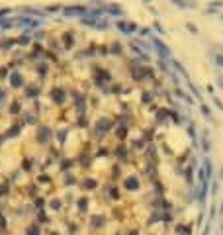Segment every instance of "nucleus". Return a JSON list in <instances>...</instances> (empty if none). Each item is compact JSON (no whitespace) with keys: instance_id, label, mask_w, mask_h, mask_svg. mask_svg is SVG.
Masks as SVG:
<instances>
[{"instance_id":"f03ea898","label":"nucleus","mask_w":223,"mask_h":235,"mask_svg":"<svg viewBox=\"0 0 223 235\" xmlns=\"http://www.w3.org/2000/svg\"><path fill=\"white\" fill-rule=\"evenodd\" d=\"M63 14L67 16V18H73V16H86L88 10H86L84 6H69V8L63 10Z\"/></svg>"},{"instance_id":"1a4fd4ad","label":"nucleus","mask_w":223,"mask_h":235,"mask_svg":"<svg viewBox=\"0 0 223 235\" xmlns=\"http://www.w3.org/2000/svg\"><path fill=\"white\" fill-rule=\"evenodd\" d=\"M176 96H180L182 100H186V102H188V104H194V98H192V96H188L186 92H182L180 88H176Z\"/></svg>"},{"instance_id":"f8f14e48","label":"nucleus","mask_w":223,"mask_h":235,"mask_svg":"<svg viewBox=\"0 0 223 235\" xmlns=\"http://www.w3.org/2000/svg\"><path fill=\"white\" fill-rule=\"evenodd\" d=\"M200 110H202V112H204V116L208 118V119H212V112H209V108H208V106H205V104H200Z\"/></svg>"},{"instance_id":"6e6552de","label":"nucleus","mask_w":223,"mask_h":235,"mask_svg":"<svg viewBox=\"0 0 223 235\" xmlns=\"http://www.w3.org/2000/svg\"><path fill=\"white\" fill-rule=\"evenodd\" d=\"M204 172H205V178H209L212 176V161L205 157L204 159Z\"/></svg>"},{"instance_id":"4be33fe9","label":"nucleus","mask_w":223,"mask_h":235,"mask_svg":"<svg viewBox=\"0 0 223 235\" xmlns=\"http://www.w3.org/2000/svg\"><path fill=\"white\" fill-rule=\"evenodd\" d=\"M166 116H168V110H159V114H157V118H159V119H164Z\"/></svg>"},{"instance_id":"c756f323","label":"nucleus","mask_w":223,"mask_h":235,"mask_svg":"<svg viewBox=\"0 0 223 235\" xmlns=\"http://www.w3.org/2000/svg\"><path fill=\"white\" fill-rule=\"evenodd\" d=\"M221 210H223V206H221Z\"/></svg>"},{"instance_id":"bb28decb","label":"nucleus","mask_w":223,"mask_h":235,"mask_svg":"<svg viewBox=\"0 0 223 235\" xmlns=\"http://www.w3.org/2000/svg\"><path fill=\"white\" fill-rule=\"evenodd\" d=\"M217 82H219V88H223V75H217Z\"/></svg>"},{"instance_id":"cd10ccee","label":"nucleus","mask_w":223,"mask_h":235,"mask_svg":"<svg viewBox=\"0 0 223 235\" xmlns=\"http://www.w3.org/2000/svg\"><path fill=\"white\" fill-rule=\"evenodd\" d=\"M47 10H49V12H57V10H59V6H49Z\"/></svg>"},{"instance_id":"dca6fc26","label":"nucleus","mask_w":223,"mask_h":235,"mask_svg":"<svg viewBox=\"0 0 223 235\" xmlns=\"http://www.w3.org/2000/svg\"><path fill=\"white\" fill-rule=\"evenodd\" d=\"M186 30H188V31H190V34H198V28H196V26H194V24H190V22H188V24H186Z\"/></svg>"},{"instance_id":"c85d7f7f","label":"nucleus","mask_w":223,"mask_h":235,"mask_svg":"<svg viewBox=\"0 0 223 235\" xmlns=\"http://www.w3.org/2000/svg\"><path fill=\"white\" fill-rule=\"evenodd\" d=\"M219 176H221V178H223V167H221V172H219Z\"/></svg>"},{"instance_id":"6ab92c4d","label":"nucleus","mask_w":223,"mask_h":235,"mask_svg":"<svg viewBox=\"0 0 223 235\" xmlns=\"http://www.w3.org/2000/svg\"><path fill=\"white\" fill-rule=\"evenodd\" d=\"M108 12H110V14H115V16H119V14H121V10H119L118 6H110V8H108Z\"/></svg>"},{"instance_id":"5701e85b","label":"nucleus","mask_w":223,"mask_h":235,"mask_svg":"<svg viewBox=\"0 0 223 235\" xmlns=\"http://www.w3.org/2000/svg\"><path fill=\"white\" fill-rule=\"evenodd\" d=\"M111 53H121V45L114 43V45H111Z\"/></svg>"},{"instance_id":"4468645a","label":"nucleus","mask_w":223,"mask_h":235,"mask_svg":"<svg viewBox=\"0 0 223 235\" xmlns=\"http://www.w3.org/2000/svg\"><path fill=\"white\" fill-rule=\"evenodd\" d=\"M16 43H20V45H27V43H30V38H27V35H22V38L16 39Z\"/></svg>"},{"instance_id":"9d476101","label":"nucleus","mask_w":223,"mask_h":235,"mask_svg":"<svg viewBox=\"0 0 223 235\" xmlns=\"http://www.w3.org/2000/svg\"><path fill=\"white\" fill-rule=\"evenodd\" d=\"M172 63H174V67L178 69V73H180V75H184L186 78H188V73H186V69L182 67V63H178V61H172Z\"/></svg>"},{"instance_id":"f257e3e1","label":"nucleus","mask_w":223,"mask_h":235,"mask_svg":"<svg viewBox=\"0 0 223 235\" xmlns=\"http://www.w3.org/2000/svg\"><path fill=\"white\" fill-rule=\"evenodd\" d=\"M151 43L155 45V49L159 51V55L163 57V59H170V55H172V53H170V49H168L166 45L163 43V39H159L157 35H153V38H151Z\"/></svg>"},{"instance_id":"39448f33","label":"nucleus","mask_w":223,"mask_h":235,"mask_svg":"<svg viewBox=\"0 0 223 235\" xmlns=\"http://www.w3.org/2000/svg\"><path fill=\"white\" fill-rule=\"evenodd\" d=\"M172 4H176L178 8H182V10H194L196 8V2L194 0H170Z\"/></svg>"},{"instance_id":"20e7f679","label":"nucleus","mask_w":223,"mask_h":235,"mask_svg":"<svg viewBox=\"0 0 223 235\" xmlns=\"http://www.w3.org/2000/svg\"><path fill=\"white\" fill-rule=\"evenodd\" d=\"M202 149H204L205 153H209V149H212V139H209V129H204V131H202Z\"/></svg>"},{"instance_id":"ddd939ff","label":"nucleus","mask_w":223,"mask_h":235,"mask_svg":"<svg viewBox=\"0 0 223 235\" xmlns=\"http://www.w3.org/2000/svg\"><path fill=\"white\" fill-rule=\"evenodd\" d=\"M115 26H118V30H119V31H125V34H127V22H121V20H119V22L115 24Z\"/></svg>"},{"instance_id":"393cba45","label":"nucleus","mask_w":223,"mask_h":235,"mask_svg":"<svg viewBox=\"0 0 223 235\" xmlns=\"http://www.w3.org/2000/svg\"><path fill=\"white\" fill-rule=\"evenodd\" d=\"M213 102H215V106H217L219 110H223V102L219 100V98H213Z\"/></svg>"},{"instance_id":"f3484780","label":"nucleus","mask_w":223,"mask_h":235,"mask_svg":"<svg viewBox=\"0 0 223 235\" xmlns=\"http://www.w3.org/2000/svg\"><path fill=\"white\" fill-rule=\"evenodd\" d=\"M188 86H190V90H192V92H194V96H196L198 100L202 102V94H200V92H198V90H196V86H194V84H188Z\"/></svg>"},{"instance_id":"a878e982","label":"nucleus","mask_w":223,"mask_h":235,"mask_svg":"<svg viewBox=\"0 0 223 235\" xmlns=\"http://www.w3.org/2000/svg\"><path fill=\"white\" fill-rule=\"evenodd\" d=\"M149 100H151V94L145 92V94H143V102H145V104H149Z\"/></svg>"},{"instance_id":"aec40b11","label":"nucleus","mask_w":223,"mask_h":235,"mask_svg":"<svg viewBox=\"0 0 223 235\" xmlns=\"http://www.w3.org/2000/svg\"><path fill=\"white\" fill-rule=\"evenodd\" d=\"M135 30H137V26H135L133 22H127V34H133Z\"/></svg>"},{"instance_id":"b1692460","label":"nucleus","mask_w":223,"mask_h":235,"mask_svg":"<svg viewBox=\"0 0 223 235\" xmlns=\"http://www.w3.org/2000/svg\"><path fill=\"white\" fill-rule=\"evenodd\" d=\"M125 131H127L125 127H119V129H118V137H119V139H123V137H125Z\"/></svg>"},{"instance_id":"7ed1b4c3","label":"nucleus","mask_w":223,"mask_h":235,"mask_svg":"<svg viewBox=\"0 0 223 235\" xmlns=\"http://www.w3.org/2000/svg\"><path fill=\"white\" fill-rule=\"evenodd\" d=\"M65 98H67V94H65L63 88H53L51 90V100H55L57 104H63Z\"/></svg>"},{"instance_id":"2eb2a0df","label":"nucleus","mask_w":223,"mask_h":235,"mask_svg":"<svg viewBox=\"0 0 223 235\" xmlns=\"http://www.w3.org/2000/svg\"><path fill=\"white\" fill-rule=\"evenodd\" d=\"M213 61H215L219 67H223V55H221V53H215V55H213Z\"/></svg>"},{"instance_id":"a211bd4d","label":"nucleus","mask_w":223,"mask_h":235,"mask_svg":"<svg viewBox=\"0 0 223 235\" xmlns=\"http://www.w3.org/2000/svg\"><path fill=\"white\" fill-rule=\"evenodd\" d=\"M188 135H190L192 139H196V129H194V123H190V126H188Z\"/></svg>"},{"instance_id":"0eeeda50","label":"nucleus","mask_w":223,"mask_h":235,"mask_svg":"<svg viewBox=\"0 0 223 235\" xmlns=\"http://www.w3.org/2000/svg\"><path fill=\"white\" fill-rule=\"evenodd\" d=\"M10 82H12V86H14V88H20V82H22V75H20L18 71H16V73H12Z\"/></svg>"},{"instance_id":"9b49d317","label":"nucleus","mask_w":223,"mask_h":235,"mask_svg":"<svg viewBox=\"0 0 223 235\" xmlns=\"http://www.w3.org/2000/svg\"><path fill=\"white\" fill-rule=\"evenodd\" d=\"M63 39H65V47H73L74 41H73V35H71V34H65Z\"/></svg>"},{"instance_id":"412c9836","label":"nucleus","mask_w":223,"mask_h":235,"mask_svg":"<svg viewBox=\"0 0 223 235\" xmlns=\"http://www.w3.org/2000/svg\"><path fill=\"white\" fill-rule=\"evenodd\" d=\"M0 45H2V49H10L12 45H14V41H12V39H8V41H2Z\"/></svg>"},{"instance_id":"423d86ee","label":"nucleus","mask_w":223,"mask_h":235,"mask_svg":"<svg viewBox=\"0 0 223 235\" xmlns=\"http://www.w3.org/2000/svg\"><path fill=\"white\" fill-rule=\"evenodd\" d=\"M125 188H127V190H137V188H139V180L133 178V176H131V178H127V180H125Z\"/></svg>"}]
</instances>
